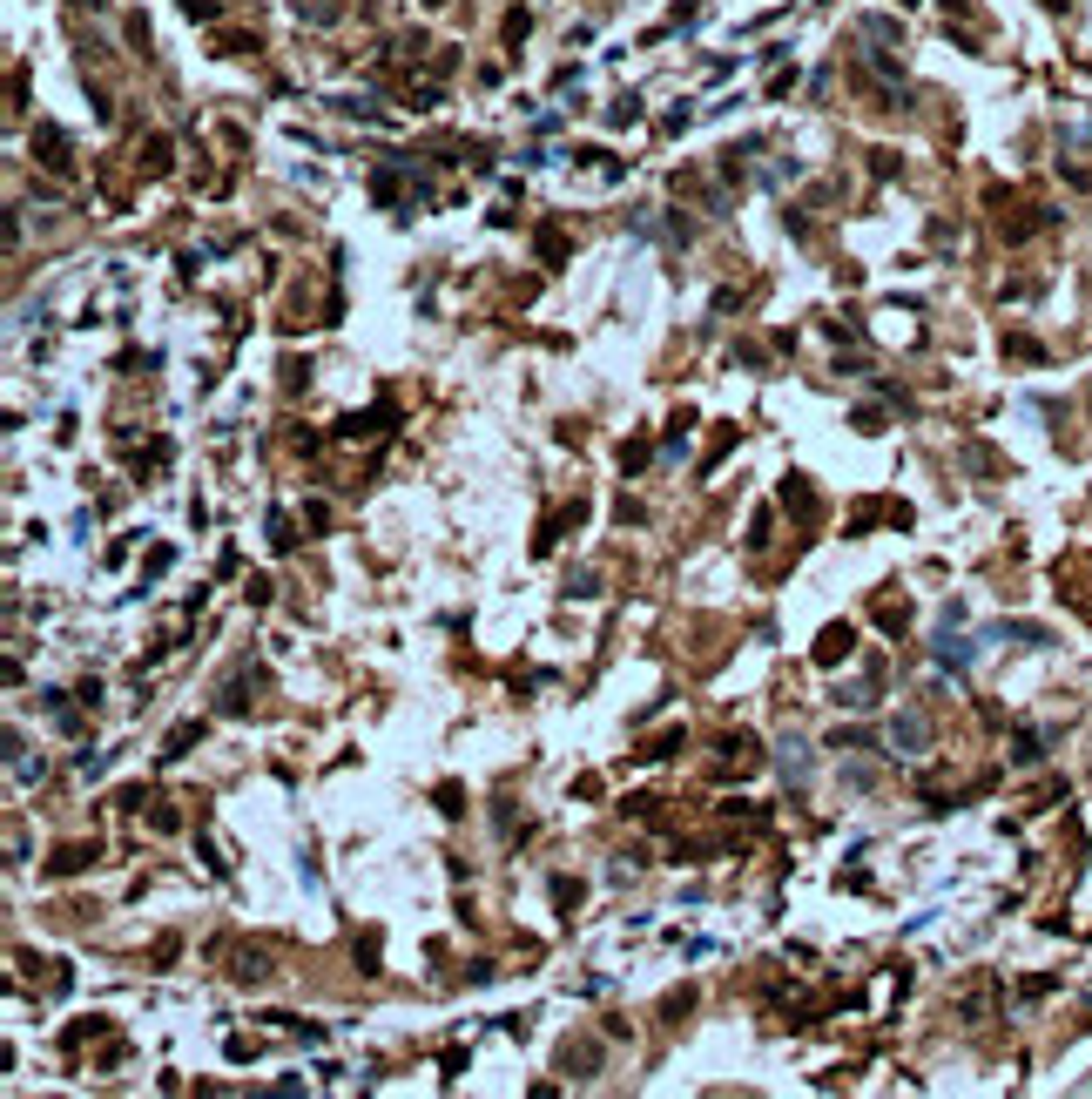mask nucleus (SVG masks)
Instances as JSON below:
<instances>
[{
	"label": "nucleus",
	"mask_w": 1092,
	"mask_h": 1099,
	"mask_svg": "<svg viewBox=\"0 0 1092 1099\" xmlns=\"http://www.w3.org/2000/svg\"><path fill=\"white\" fill-rule=\"evenodd\" d=\"M924 742H931V722H924L917 709H904V715L890 722V749H897V755H924Z\"/></svg>",
	"instance_id": "1"
},
{
	"label": "nucleus",
	"mask_w": 1092,
	"mask_h": 1099,
	"mask_svg": "<svg viewBox=\"0 0 1092 1099\" xmlns=\"http://www.w3.org/2000/svg\"><path fill=\"white\" fill-rule=\"evenodd\" d=\"M34 149H41V162H47V169H61V176H68V162H75V156H68V135H61L55 122L34 129Z\"/></svg>",
	"instance_id": "2"
},
{
	"label": "nucleus",
	"mask_w": 1092,
	"mask_h": 1099,
	"mask_svg": "<svg viewBox=\"0 0 1092 1099\" xmlns=\"http://www.w3.org/2000/svg\"><path fill=\"white\" fill-rule=\"evenodd\" d=\"M849 648H857V627H829V634H823V648H816V661L829 668V661H843Z\"/></svg>",
	"instance_id": "3"
},
{
	"label": "nucleus",
	"mask_w": 1092,
	"mask_h": 1099,
	"mask_svg": "<svg viewBox=\"0 0 1092 1099\" xmlns=\"http://www.w3.org/2000/svg\"><path fill=\"white\" fill-rule=\"evenodd\" d=\"M560 1066L574 1073V1079H587V1073L600 1066V1052H594V1045H567V1052H560Z\"/></svg>",
	"instance_id": "4"
},
{
	"label": "nucleus",
	"mask_w": 1092,
	"mask_h": 1099,
	"mask_svg": "<svg viewBox=\"0 0 1092 1099\" xmlns=\"http://www.w3.org/2000/svg\"><path fill=\"white\" fill-rule=\"evenodd\" d=\"M783 776H789V783H803V776H809V755H803V742H783Z\"/></svg>",
	"instance_id": "5"
},
{
	"label": "nucleus",
	"mask_w": 1092,
	"mask_h": 1099,
	"mask_svg": "<svg viewBox=\"0 0 1092 1099\" xmlns=\"http://www.w3.org/2000/svg\"><path fill=\"white\" fill-rule=\"evenodd\" d=\"M81 864H88V850H81V844L61 850V856H55V877H68V870H81Z\"/></svg>",
	"instance_id": "6"
},
{
	"label": "nucleus",
	"mask_w": 1092,
	"mask_h": 1099,
	"mask_svg": "<svg viewBox=\"0 0 1092 1099\" xmlns=\"http://www.w3.org/2000/svg\"><path fill=\"white\" fill-rule=\"evenodd\" d=\"M270 546H276V554L290 546V520H284V513H270Z\"/></svg>",
	"instance_id": "7"
},
{
	"label": "nucleus",
	"mask_w": 1092,
	"mask_h": 1099,
	"mask_svg": "<svg viewBox=\"0 0 1092 1099\" xmlns=\"http://www.w3.org/2000/svg\"><path fill=\"white\" fill-rule=\"evenodd\" d=\"M182 14L189 21H216V0H182Z\"/></svg>",
	"instance_id": "8"
},
{
	"label": "nucleus",
	"mask_w": 1092,
	"mask_h": 1099,
	"mask_svg": "<svg viewBox=\"0 0 1092 1099\" xmlns=\"http://www.w3.org/2000/svg\"><path fill=\"white\" fill-rule=\"evenodd\" d=\"M425 7H445V0H425Z\"/></svg>",
	"instance_id": "9"
}]
</instances>
